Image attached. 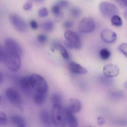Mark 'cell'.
I'll use <instances>...</instances> for the list:
<instances>
[{
    "label": "cell",
    "instance_id": "cell-13",
    "mask_svg": "<svg viewBox=\"0 0 127 127\" xmlns=\"http://www.w3.org/2000/svg\"><path fill=\"white\" fill-rule=\"evenodd\" d=\"M68 68L70 71L74 74H84L87 72V70L85 68L73 61L69 63Z\"/></svg>",
    "mask_w": 127,
    "mask_h": 127
},
{
    "label": "cell",
    "instance_id": "cell-25",
    "mask_svg": "<svg viewBox=\"0 0 127 127\" xmlns=\"http://www.w3.org/2000/svg\"><path fill=\"white\" fill-rule=\"evenodd\" d=\"M54 26V23L52 21H47L43 23L42 25V29L47 32H50L53 30Z\"/></svg>",
    "mask_w": 127,
    "mask_h": 127
},
{
    "label": "cell",
    "instance_id": "cell-34",
    "mask_svg": "<svg viewBox=\"0 0 127 127\" xmlns=\"http://www.w3.org/2000/svg\"><path fill=\"white\" fill-rule=\"evenodd\" d=\"M47 40V36L45 34H40L37 36V41L41 44L45 43Z\"/></svg>",
    "mask_w": 127,
    "mask_h": 127
},
{
    "label": "cell",
    "instance_id": "cell-7",
    "mask_svg": "<svg viewBox=\"0 0 127 127\" xmlns=\"http://www.w3.org/2000/svg\"><path fill=\"white\" fill-rule=\"evenodd\" d=\"M4 45L7 51L16 53L20 56L22 55V49L18 43L15 40L10 38H6L4 41Z\"/></svg>",
    "mask_w": 127,
    "mask_h": 127
},
{
    "label": "cell",
    "instance_id": "cell-12",
    "mask_svg": "<svg viewBox=\"0 0 127 127\" xmlns=\"http://www.w3.org/2000/svg\"><path fill=\"white\" fill-rule=\"evenodd\" d=\"M102 39L107 43H113L117 39V35L115 32L110 29H104L101 32Z\"/></svg>",
    "mask_w": 127,
    "mask_h": 127
},
{
    "label": "cell",
    "instance_id": "cell-10",
    "mask_svg": "<svg viewBox=\"0 0 127 127\" xmlns=\"http://www.w3.org/2000/svg\"><path fill=\"white\" fill-rule=\"evenodd\" d=\"M104 75L108 77H114L118 76L120 72L119 67L113 64H107L103 67Z\"/></svg>",
    "mask_w": 127,
    "mask_h": 127
},
{
    "label": "cell",
    "instance_id": "cell-1",
    "mask_svg": "<svg viewBox=\"0 0 127 127\" xmlns=\"http://www.w3.org/2000/svg\"><path fill=\"white\" fill-rule=\"evenodd\" d=\"M51 115L52 123L56 127H65L66 122L64 108L62 105H53Z\"/></svg>",
    "mask_w": 127,
    "mask_h": 127
},
{
    "label": "cell",
    "instance_id": "cell-33",
    "mask_svg": "<svg viewBox=\"0 0 127 127\" xmlns=\"http://www.w3.org/2000/svg\"><path fill=\"white\" fill-rule=\"evenodd\" d=\"M114 123L119 126H125L127 125V121L124 119H117L115 120Z\"/></svg>",
    "mask_w": 127,
    "mask_h": 127
},
{
    "label": "cell",
    "instance_id": "cell-38",
    "mask_svg": "<svg viewBox=\"0 0 127 127\" xmlns=\"http://www.w3.org/2000/svg\"><path fill=\"white\" fill-rule=\"evenodd\" d=\"M29 24H30V27L33 29H36L38 27V24L37 22L35 20H32L30 21Z\"/></svg>",
    "mask_w": 127,
    "mask_h": 127
},
{
    "label": "cell",
    "instance_id": "cell-4",
    "mask_svg": "<svg viewBox=\"0 0 127 127\" xmlns=\"http://www.w3.org/2000/svg\"><path fill=\"white\" fill-rule=\"evenodd\" d=\"M65 45L69 49H79L81 47L80 37L75 32L71 30H66L64 33Z\"/></svg>",
    "mask_w": 127,
    "mask_h": 127
},
{
    "label": "cell",
    "instance_id": "cell-43",
    "mask_svg": "<svg viewBox=\"0 0 127 127\" xmlns=\"http://www.w3.org/2000/svg\"><path fill=\"white\" fill-rule=\"evenodd\" d=\"M1 97H0V103L1 102Z\"/></svg>",
    "mask_w": 127,
    "mask_h": 127
},
{
    "label": "cell",
    "instance_id": "cell-6",
    "mask_svg": "<svg viewBox=\"0 0 127 127\" xmlns=\"http://www.w3.org/2000/svg\"><path fill=\"white\" fill-rule=\"evenodd\" d=\"M95 24L93 19L91 17H85L79 22L78 29L82 33H89L94 31Z\"/></svg>",
    "mask_w": 127,
    "mask_h": 127
},
{
    "label": "cell",
    "instance_id": "cell-28",
    "mask_svg": "<svg viewBox=\"0 0 127 127\" xmlns=\"http://www.w3.org/2000/svg\"><path fill=\"white\" fill-rule=\"evenodd\" d=\"M6 55V51L5 48H3L0 45V63L4 62Z\"/></svg>",
    "mask_w": 127,
    "mask_h": 127
},
{
    "label": "cell",
    "instance_id": "cell-35",
    "mask_svg": "<svg viewBox=\"0 0 127 127\" xmlns=\"http://www.w3.org/2000/svg\"><path fill=\"white\" fill-rule=\"evenodd\" d=\"M33 6V3L31 1H28L25 2L23 5V8L25 10H29L31 9Z\"/></svg>",
    "mask_w": 127,
    "mask_h": 127
},
{
    "label": "cell",
    "instance_id": "cell-24",
    "mask_svg": "<svg viewBox=\"0 0 127 127\" xmlns=\"http://www.w3.org/2000/svg\"><path fill=\"white\" fill-rule=\"evenodd\" d=\"M111 21L113 25L117 27L121 26L123 24V22L121 18L118 15H115L112 16L111 17Z\"/></svg>",
    "mask_w": 127,
    "mask_h": 127
},
{
    "label": "cell",
    "instance_id": "cell-40",
    "mask_svg": "<svg viewBox=\"0 0 127 127\" xmlns=\"http://www.w3.org/2000/svg\"><path fill=\"white\" fill-rule=\"evenodd\" d=\"M3 79V75L2 73L0 71V83H1Z\"/></svg>",
    "mask_w": 127,
    "mask_h": 127
},
{
    "label": "cell",
    "instance_id": "cell-19",
    "mask_svg": "<svg viewBox=\"0 0 127 127\" xmlns=\"http://www.w3.org/2000/svg\"><path fill=\"white\" fill-rule=\"evenodd\" d=\"M46 96V93H41L35 92L33 95V101L34 103L38 105H42L45 102Z\"/></svg>",
    "mask_w": 127,
    "mask_h": 127
},
{
    "label": "cell",
    "instance_id": "cell-30",
    "mask_svg": "<svg viewBox=\"0 0 127 127\" xmlns=\"http://www.w3.org/2000/svg\"><path fill=\"white\" fill-rule=\"evenodd\" d=\"M119 50L127 58V43H122L119 47Z\"/></svg>",
    "mask_w": 127,
    "mask_h": 127
},
{
    "label": "cell",
    "instance_id": "cell-17",
    "mask_svg": "<svg viewBox=\"0 0 127 127\" xmlns=\"http://www.w3.org/2000/svg\"><path fill=\"white\" fill-rule=\"evenodd\" d=\"M12 123L16 127H26V123L24 119L19 115H13L10 117Z\"/></svg>",
    "mask_w": 127,
    "mask_h": 127
},
{
    "label": "cell",
    "instance_id": "cell-3",
    "mask_svg": "<svg viewBox=\"0 0 127 127\" xmlns=\"http://www.w3.org/2000/svg\"><path fill=\"white\" fill-rule=\"evenodd\" d=\"M20 57V55L16 53H11L6 51L4 63L7 68L11 71L15 72L18 71L21 65Z\"/></svg>",
    "mask_w": 127,
    "mask_h": 127
},
{
    "label": "cell",
    "instance_id": "cell-5",
    "mask_svg": "<svg viewBox=\"0 0 127 127\" xmlns=\"http://www.w3.org/2000/svg\"><path fill=\"white\" fill-rule=\"evenodd\" d=\"M99 9L101 14L106 18L112 17L118 13V9L116 6L109 2H101L99 5Z\"/></svg>",
    "mask_w": 127,
    "mask_h": 127
},
{
    "label": "cell",
    "instance_id": "cell-20",
    "mask_svg": "<svg viewBox=\"0 0 127 127\" xmlns=\"http://www.w3.org/2000/svg\"><path fill=\"white\" fill-rule=\"evenodd\" d=\"M53 46L55 49L58 50L60 51L61 55L64 59H69V56L68 53L64 46H63L62 45H61L58 42H54Z\"/></svg>",
    "mask_w": 127,
    "mask_h": 127
},
{
    "label": "cell",
    "instance_id": "cell-11",
    "mask_svg": "<svg viewBox=\"0 0 127 127\" xmlns=\"http://www.w3.org/2000/svg\"><path fill=\"white\" fill-rule=\"evenodd\" d=\"M82 103L77 99L70 98L67 102L66 108L73 114L79 112L82 109Z\"/></svg>",
    "mask_w": 127,
    "mask_h": 127
},
{
    "label": "cell",
    "instance_id": "cell-37",
    "mask_svg": "<svg viewBox=\"0 0 127 127\" xmlns=\"http://www.w3.org/2000/svg\"><path fill=\"white\" fill-rule=\"evenodd\" d=\"M97 123L99 126H102L105 123V120L103 117L99 116L97 118Z\"/></svg>",
    "mask_w": 127,
    "mask_h": 127
},
{
    "label": "cell",
    "instance_id": "cell-44",
    "mask_svg": "<svg viewBox=\"0 0 127 127\" xmlns=\"http://www.w3.org/2000/svg\"></svg>",
    "mask_w": 127,
    "mask_h": 127
},
{
    "label": "cell",
    "instance_id": "cell-39",
    "mask_svg": "<svg viewBox=\"0 0 127 127\" xmlns=\"http://www.w3.org/2000/svg\"><path fill=\"white\" fill-rule=\"evenodd\" d=\"M63 25L64 28L68 29V28H70L72 26L73 23L70 21H66L64 22Z\"/></svg>",
    "mask_w": 127,
    "mask_h": 127
},
{
    "label": "cell",
    "instance_id": "cell-15",
    "mask_svg": "<svg viewBox=\"0 0 127 127\" xmlns=\"http://www.w3.org/2000/svg\"><path fill=\"white\" fill-rule=\"evenodd\" d=\"M64 111L66 122L68 126L69 127H77L78 126V122L74 114L69 111L66 108H64Z\"/></svg>",
    "mask_w": 127,
    "mask_h": 127
},
{
    "label": "cell",
    "instance_id": "cell-42",
    "mask_svg": "<svg viewBox=\"0 0 127 127\" xmlns=\"http://www.w3.org/2000/svg\"><path fill=\"white\" fill-rule=\"evenodd\" d=\"M124 87H125L126 89H127V81H126V82L124 83Z\"/></svg>",
    "mask_w": 127,
    "mask_h": 127
},
{
    "label": "cell",
    "instance_id": "cell-2",
    "mask_svg": "<svg viewBox=\"0 0 127 127\" xmlns=\"http://www.w3.org/2000/svg\"><path fill=\"white\" fill-rule=\"evenodd\" d=\"M29 78L32 89L36 92L47 93L49 86L47 81L42 75L37 73H33L29 76Z\"/></svg>",
    "mask_w": 127,
    "mask_h": 127
},
{
    "label": "cell",
    "instance_id": "cell-21",
    "mask_svg": "<svg viewBox=\"0 0 127 127\" xmlns=\"http://www.w3.org/2000/svg\"><path fill=\"white\" fill-rule=\"evenodd\" d=\"M51 11L53 14L56 16V21H60L63 17V13L61 11V8L57 4H54L51 8Z\"/></svg>",
    "mask_w": 127,
    "mask_h": 127
},
{
    "label": "cell",
    "instance_id": "cell-29",
    "mask_svg": "<svg viewBox=\"0 0 127 127\" xmlns=\"http://www.w3.org/2000/svg\"><path fill=\"white\" fill-rule=\"evenodd\" d=\"M7 121V119L6 114L4 112L0 111V125H5L6 124Z\"/></svg>",
    "mask_w": 127,
    "mask_h": 127
},
{
    "label": "cell",
    "instance_id": "cell-22",
    "mask_svg": "<svg viewBox=\"0 0 127 127\" xmlns=\"http://www.w3.org/2000/svg\"><path fill=\"white\" fill-rule=\"evenodd\" d=\"M98 81L100 84L106 86L111 85L113 83V80L112 78L105 75L99 76L98 77Z\"/></svg>",
    "mask_w": 127,
    "mask_h": 127
},
{
    "label": "cell",
    "instance_id": "cell-41",
    "mask_svg": "<svg viewBox=\"0 0 127 127\" xmlns=\"http://www.w3.org/2000/svg\"><path fill=\"white\" fill-rule=\"evenodd\" d=\"M124 16L125 17V18L127 19V10H126L124 11Z\"/></svg>",
    "mask_w": 127,
    "mask_h": 127
},
{
    "label": "cell",
    "instance_id": "cell-32",
    "mask_svg": "<svg viewBox=\"0 0 127 127\" xmlns=\"http://www.w3.org/2000/svg\"><path fill=\"white\" fill-rule=\"evenodd\" d=\"M56 4H58L62 8L68 6L69 5V2L66 0H60L57 2Z\"/></svg>",
    "mask_w": 127,
    "mask_h": 127
},
{
    "label": "cell",
    "instance_id": "cell-27",
    "mask_svg": "<svg viewBox=\"0 0 127 127\" xmlns=\"http://www.w3.org/2000/svg\"><path fill=\"white\" fill-rule=\"evenodd\" d=\"M70 12L72 16H73V17H77L80 15L81 10L78 7H73L70 9Z\"/></svg>",
    "mask_w": 127,
    "mask_h": 127
},
{
    "label": "cell",
    "instance_id": "cell-14",
    "mask_svg": "<svg viewBox=\"0 0 127 127\" xmlns=\"http://www.w3.org/2000/svg\"><path fill=\"white\" fill-rule=\"evenodd\" d=\"M40 119L42 125L45 127H50L52 122L51 115L48 111L45 109L42 110L40 113Z\"/></svg>",
    "mask_w": 127,
    "mask_h": 127
},
{
    "label": "cell",
    "instance_id": "cell-31",
    "mask_svg": "<svg viewBox=\"0 0 127 127\" xmlns=\"http://www.w3.org/2000/svg\"><path fill=\"white\" fill-rule=\"evenodd\" d=\"M49 13L48 9L46 7H42L40 8L38 12V15L41 17H45L48 16Z\"/></svg>",
    "mask_w": 127,
    "mask_h": 127
},
{
    "label": "cell",
    "instance_id": "cell-8",
    "mask_svg": "<svg viewBox=\"0 0 127 127\" xmlns=\"http://www.w3.org/2000/svg\"><path fill=\"white\" fill-rule=\"evenodd\" d=\"M5 96L11 103L19 106L21 104V98L18 92L13 88H8L5 91Z\"/></svg>",
    "mask_w": 127,
    "mask_h": 127
},
{
    "label": "cell",
    "instance_id": "cell-16",
    "mask_svg": "<svg viewBox=\"0 0 127 127\" xmlns=\"http://www.w3.org/2000/svg\"><path fill=\"white\" fill-rule=\"evenodd\" d=\"M20 85L21 89L25 94L30 93L32 89L30 82L29 76L22 77L20 80Z\"/></svg>",
    "mask_w": 127,
    "mask_h": 127
},
{
    "label": "cell",
    "instance_id": "cell-18",
    "mask_svg": "<svg viewBox=\"0 0 127 127\" xmlns=\"http://www.w3.org/2000/svg\"><path fill=\"white\" fill-rule=\"evenodd\" d=\"M108 96L110 99L116 101L124 99L125 97V94L121 90H112L109 92Z\"/></svg>",
    "mask_w": 127,
    "mask_h": 127
},
{
    "label": "cell",
    "instance_id": "cell-23",
    "mask_svg": "<svg viewBox=\"0 0 127 127\" xmlns=\"http://www.w3.org/2000/svg\"><path fill=\"white\" fill-rule=\"evenodd\" d=\"M51 101L53 105H62V98L59 93H54L51 97Z\"/></svg>",
    "mask_w": 127,
    "mask_h": 127
},
{
    "label": "cell",
    "instance_id": "cell-26",
    "mask_svg": "<svg viewBox=\"0 0 127 127\" xmlns=\"http://www.w3.org/2000/svg\"><path fill=\"white\" fill-rule=\"evenodd\" d=\"M99 55L102 59L106 60L110 58L111 56V53L108 49L106 48H103L100 50Z\"/></svg>",
    "mask_w": 127,
    "mask_h": 127
},
{
    "label": "cell",
    "instance_id": "cell-36",
    "mask_svg": "<svg viewBox=\"0 0 127 127\" xmlns=\"http://www.w3.org/2000/svg\"><path fill=\"white\" fill-rule=\"evenodd\" d=\"M125 10H127V0H116Z\"/></svg>",
    "mask_w": 127,
    "mask_h": 127
},
{
    "label": "cell",
    "instance_id": "cell-9",
    "mask_svg": "<svg viewBox=\"0 0 127 127\" xmlns=\"http://www.w3.org/2000/svg\"><path fill=\"white\" fill-rule=\"evenodd\" d=\"M9 20L14 27L18 31L23 32L26 29V25L24 21L19 15L15 14L9 15Z\"/></svg>",
    "mask_w": 127,
    "mask_h": 127
}]
</instances>
